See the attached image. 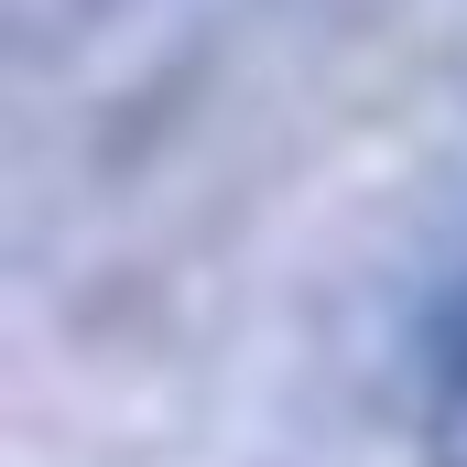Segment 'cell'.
Listing matches in <instances>:
<instances>
[{"label":"cell","instance_id":"cell-1","mask_svg":"<svg viewBox=\"0 0 467 467\" xmlns=\"http://www.w3.org/2000/svg\"><path fill=\"white\" fill-rule=\"evenodd\" d=\"M424 358H435V402H467V283L435 305V327H424Z\"/></svg>","mask_w":467,"mask_h":467}]
</instances>
